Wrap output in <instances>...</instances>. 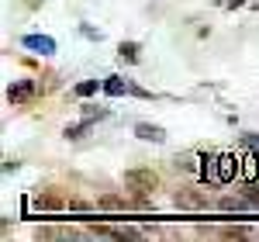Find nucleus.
<instances>
[{"label":"nucleus","instance_id":"nucleus-1","mask_svg":"<svg viewBox=\"0 0 259 242\" xmlns=\"http://www.w3.org/2000/svg\"><path fill=\"white\" fill-rule=\"evenodd\" d=\"M156 183H159V177H156L152 170H145V166L124 170V187L135 190V194H149V190H156Z\"/></svg>","mask_w":259,"mask_h":242},{"label":"nucleus","instance_id":"nucleus-2","mask_svg":"<svg viewBox=\"0 0 259 242\" xmlns=\"http://www.w3.org/2000/svg\"><path fill=\"white\" fill-rule=\"evenodd\" d=\"M214 166H218V183H232L235 177H242V159L235 152H221Z\"/></svg>","mask_w":259,"mask_h":242},{"label":"nucleus","instance_id":"nucleus-3","mask_svg":"<svg viewBox=\"0 0 259 242\" xmlns=\"http://www.w3.org/2000/svg\"><path fill=\"white\" fill-rule=\"evenodd\" d=\"M35 94H38V83H35V80H14L11 87H7V97H11L14 104H24V101H31Z\"/></svg>","mask_w":259,"mask_h":242},{"label":"nucleus","instance_id":"nucleus-4","mask_svg":"<svg viewBox=\"0 0 259 242\" xmlns=\"http://www.w3.org/2000/svg\"><path fill=\"white\" fill-rule=\"evenodd\" d=\"M21 45L31 49V52H38V56H52L56 52V38H49V35H24Z\"/></svg>","mask_w":259,"mask_h":242},{"label":"nucleus","instance_id":"nucleus-5","mask_svg":"<svg viewBox=\"0 0 259 242\" xmlns=\"http://www.w3.org/2000/svg\"><path fill=\"white\" fill-rule=\"evenodd\" d=\"M135 135L142 142H166V132H162L159 125H149V121H139L135 125Z\"/></svg>","mask_w":259,"mask_h":242},{"label":"nucleus","instance_id":"nucleus-6","mask_svg":"<svg viewBox=\"0 0 259 242\" xmlns=\"http://www.w3.org/2000/svg\"><path fill=\"white\" fill-rule=\"evenodd\" d=\"M104 94H107V97H121V94H132V83L124 80V76H107V80H104Z\"/></svg>","mask_w":259,"mask_h":242},{"label":"nucleus","instance_id":"nucleus-7","mask_svg":"<svg viewBox=\"0 0 259 242\" xmlns=\"http://www.w3.org/2000/svg\"><path fill=\"white\" fill-rule=\"evenodd\" d=\"M242 180H245V183H256L259 180V156H256V152L242 156Z\"/></svg>","mask_w":259,"mask_h":242},{"label":"nucleus","instance_id":"nucleus-8","mask_svg":"<svg viewBox=\"0 0 259 242\" xmlns=\"http://www.w3.org/2000/svg\"><path fill=\"white\" fill-rule=\"evenodd\" d=\"M177 208H187V211H200L204 208V197H197V194H190V190H177Z\"/></svg>","mask_w":259,"mask_h":242},{"label":"nucleus","instance_id":"nucleus-9","mask_svg":"<svg viewBox=\"0 0 259 242\" xmlns=\"http://www.w3.org/2000/svg\"><path fill=\"white\" fill-rule=\"evenodd\" d=\"M118 56H121L124 62H139V59H142L139 42H121V45H118Z\"/></svg>","mask_w":259,"mask_h":242},{"label":"nucleus","instance_id":"nucleus-10","mask_svg":"<svg viewBox=\"0 0 259 242\" xmlns=\"http://www.w3.org/2000/svg\"><path fill=\"white\" fill-rule=\"evenodd\" d=\"M177 170H183V173H197L200 177V163H197V156H190V152H183V156H177V163H173Z\"/></svg>","mask_w":259,"mask_h":242},{"label":"nucleus","instance_id":"nucleus-11","mask_svg":"<svg viewBox=\"0 0 259 242\" xmlns=\"http://www.w3.org/2000/svg\"><path fill=\"white\" fill-rule=\"evenodd\" d=\"M218 208H221V211H249L252 204L245 201V197H221Z\"/></svg>","mask_w":259,"mask_h":242},{"label":"nucleus","instance_id":"nucleus-12","mask_svg":"<svg viewBox=\"0 0 259 242\" xmlns=\"http://www.w3.org/2000/svg\"><path fill=\"white\" fill-rule=\"evenodd\" d=\"M100 211H124L128 204H124V197H114V194H107V197H100L97 201Z\"/></svg>","mask_w":259,"mask_h":242},{"label":"nucleus","instance_id":"nucleus-13","mask_svg":"<svg viewBox=\"0 0 259 242\" xmlns=\"http://www.w3.org/2000/svg\"><path fill=\"white\" fill-rule=\"evenodd\" d=\"M97 90H104V83H100V80H83V83H76V97H90V94H97Z\"/></svg>","mask_w":259,"mask_h":242},{"label":"nucleus","instance_id":"nucleus-14","mask_svg":"<svg viewBox=\"0 0 259 242\" xmlns=\"http://www.w3.org/2000/svg\"><path fill=\"white\" fill-rule=\"evenodd\" d=\"M87 132H90V118H83L80 125H69V128H66V139H83Z\"/></svg>","mask_w":259,"mask_h":242},{"label":"nucleus","instance_id":"nucleus-15","mask_svg":"<svg viewBox=\"0 0 259 242\" xmlns=\"http://www.w3.org/2000/svg\"><path fill=\"white\" fill-rule=\"evenodd\" d=\"M35 208H38V211H56V208H62V204L56 201V197H38V201H35Z\"/></svg>","mask_w":259,"mask_h":242},{"label":"nucleus","instance_id":"nucleus-16","mask_svg":"<svg viewBox=\"0 0 259 242\" xmlns=\"http://www.w3.org/2000/svg\"><path fill=\"white\" fill-rule=\"evenodd\" d=\"M225 235H228V239H242V235H249V228H242V225H228Z\"/></svg>","mask_w":259,"mask_h":242},{"label":"nucleus","instance_id":"nucleus-17","mask_svg":"<svg viewBox=\"0 0 259 242\" xmlns=\"http://www.w3.org/2000/svg\"><path fill=\"white\" fill-rule=\"evenodd\" d=\"M242 142H245V149H249V152H256V156H259V135H252V132H249Z\"/></svg>","mask_w":259,"mask_h":242},{"label":"nucleus","instance_id":"nucleus-18","mask_svg":"<svg viewBox=\"0 0 259 242\" xmlns=\"http://www.w3.org/2000/svg\"><path fill=\"white\" fill-rule=\"evenodd\" d=\"M80 31H83V35H87V38H97V42H100V31H94V28H87V24H83Z\"/></svg>","mask_w":259,"mask_h":242}]
</instances>
